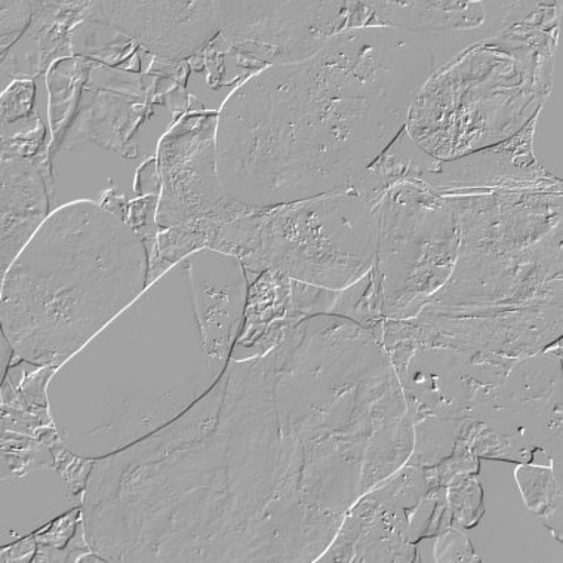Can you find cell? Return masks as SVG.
<instances>
[{
  "label": "cell",
  "mask_w": 563,
  "mask_h": 563,
  "mask_svg": "<svg viewBox=\"0 0 563 563\" xmlns=\"http://www.w3.org/2000/svg\"><path fill=\"white\" fill-rule=\"evenodd\" d=\"M383 341L314 314L264 355L230 360L181 417L97 460L82 522L114 563H310L349 510L411 459Z\"/></svg>",
  "instance_id": "obj_1"
},
{
  "label": "cell",
  "mask_w": 563,
  "mask_h": 563,
  "mask_svg": "<svg viewBox=\"0 0 563 563\" xmlns=\"http://www.w3.org/2000/svg\"><path fill=\"white\" fill-rule=\"evenodd\" d=\"M438 45L429 32L365 25L306 62L251 75L219 110L224 190L257 208L355 194L439 70Z\"/></svg>",
  "instance_id": "obj_2"
},
{
  "label": "cell",
  "mask_w": 563,
  "mask_h": 563,
  "mask_svg": "<svg viewBox=\"0 0 563 563\" xmlns=\"http://www.w3.org/2000/svg\"><path fill=\"white\" fill-rule=\"evenodd\" d=\"M230 360L199 321L181 260L54 371L51 417L68 450L97 462L181 417Z\"/></svg>",
  "instance_id": "obj_3"
},
{
  "label": "cell",
  "mask_w": 563,
  "mask_h": 563,
  "mask_svg": "<svg viewBox=\"0 0 563 563\" xmlns=\"http://www.w3.org/2000/svg\"><path fill=\"white\" fill-rule=\"evenodd\" d=\"M441 195L459 217V254L412 318L418 340L507 360L562 340V185Z\"/></svg>",
  "instance_id": "obj_4"
},
{
  "label": "cell",
  "mask_w": 563,
  "mask_h": 563,
  "mask_svg": "<svg viewBox=\"0 0 563 563\" xmlns=\"http://www.w3.org/2000/svg\"><path fill=\"white\" fill-rule=\"evenodd\" d=\"M143 238L96 200L51 212L2 275L0 319L16 362L58 368L148 287Z\"/></svg>",
  "instance_id": "obj_5"
},
{
  "label": "cell",
  "mask_w": 563,
  "mask_h": 563,
  "mask_svg": "<svg viewBox=\"0 0 563 563\" xmlns=\"http://www.w3.org/2000/svg\"><path fill=\"white\" fill-rule=\"evenodd\" d=\"M375 205L347 191L276 207H250L224 225L211 250L241 260L249 276L272 271L341 291L373 271Z\"/></svg>",
  "instance_id": "obj_6"
},
{
  "label": "cell",
  "mask_w": 563,
  "mask_h": 563,
  "mask_svg": "<svg viewBox=\"0 0 563 563\" xmlns=\"http://www.w3.org/2000/svg\"><path fill=\"white\" fill-rule=\"evenodd\" d=\"M377 277L384 319L416 318L446 284L459 254V217L446 196L420 180L390 187L375 205Z\"/></svg>",
  "instance_id": "obj_7"
},
{
  "label": "cell",
  "mask_w": 563,
  "mask_h": 563,
  "mask_svg": "<svg viewBox=\"0 0 563 563\" xmlns=\"http://www.w3.org/2000/svg\"><path fill=\"white\" fill-rule=\"evenodd\" d=\"M217 122L219 112L186 114L162 136L151 284L187 255L211 250L221 229L250 208L230 198L220 180Z\"/></svg>",
  "instance_id": "obj_8"
},
{
  "label": "cell",
  "mask_w": 563,
  "mask_h": 563,
  "mask_svg": "<svg viewBox=\"0 0 563 563\" xmlns=\"http://www.w3.org/2000/svg\"><path fill=\"white\" fill-rule=\"evenodd\" d=\"M562 340L516 360L505 375L485 383L473 399L482 426L468 450L477 459L530 464L541 455L562 464Z\"/></svg>",
  "instance_id": "obj_9"
},
{
  "label": "cell",
  "mask_w": 563,
  "mask_h": 563,
  "mask_svg": "<svg viewBox=\"0 0 563 563\" xmlns=\"http://www.w3.org/2000/svg\"><path fill=\"white\" fill-rule=\"evenodd\" d=\"M93 463L68 450L55 426L34 437L2 432L0 548L80 509Z\"/></svg>",
  "instance_id": "obj_10"
},
{
  "label": "cell",
  "mask_w": 563,
  "mask_h": 563,
  "mask_svg": "<svg viewBox=\"0 0 563 563\" xmlns=\"http://www.w3.org/2000/svg\"><path fill=\"white\" fill-rule=\"evenodd\" d=\"M219 36L263 70L306 62L345 30L384 24L368 2H214Z\"/></svg>",
  "instance_id": "obj_11"
},
{
  "label": "cell",
  "mask_w": 563,
  "mask_h": 563,
  "mask_svg": "<svg viewBox=\"0 0 563 563\" xmlns=\"http://www.w3.org/2000/svg\"><path fill=\"white\" fill-rule=\"evenodd\" d=\"M429 488L424 468L405 464L349 510L318 562L416 561L411 523Z\"/></svg>",
  "instance_id": "obj_12"
},
{
  "label": "cell",
  "mask_w": 563,
  "mask_h": 563,
  "mask_svg": "<svg viewBox=\"0 0 563 563\" xmlns=\"http://www.w3.org/2000/svg\"><path fill=\"white\" fill-rule=\"evenodd\" d=\"M84 20L104 25L165 59L181 62L219 36L214 0L208 2H88Z\"/></svg>",
  "instance_id": "obj_13"
},
{
  "label": "cell",
  "mask_w": 563,
  "mask_h": 563,
  "mask_svg": "<svg viewBox=\"0 0 563 563\" xmlns=\"http://www.w3.org/2000/svg\"><path fill=\"white\" fill-rule=\"evenodd\" d=\"M539 117L532 119L522 131L503 141L452 161H439L422 175L426 183L439 194L479 189H507V187L556 186L554 175L537 161L534 143Z\"/></svg>",
  "instance_id": "obj_14"
},
{
  "label": "cell",
  "mask_w": 563,
  "mask_h": 563,
  "mask_svg": "<svg viewBox=\"0 0 563 563\" xmlns=\"http://www.w3.org/2000/svg\"><path fill=\"white\" fill-rule=\"evenodd\" d=\"M49 214L40 166L29 157L2 153V275Z\"/></svg>",
  "instance_id": "obj_15"
},
{
  "label": "cell",
  "mask_w": 563,
  "mask_h": 563,
  "mask_svg": "<svg viewBox=\"0 0 563 563\" xmlns=\"http://www.w3.org/2000/svg\"><path fill=\"white\" fill-rule=\"evenodd\" d=\"M249 284L245 322L233 349L234 361L264 355L279 343L289 327L296 325L287 319L291 306L289 277L266 271L249 276Z\"/></svg>",
  "instance_id": "obj_16"
},
{
  "label": "cell",
  "mask_w": 563,
  "mask_h": 563,
  "mask_svg": "<svg viewBox=\"0 0 563 563\" xmlns=\"http://www.w3.org/2000/svg\"><path fill=\"white\" fill-rule=\"evenodd\" d=\"M516 481L528 509L539 516V520L552 534H562V473L553 467L520 464Z\"/></svg>",
  "instance_id": "obj_17"
},
{
  "label": "cell",
  "mask_w": 563,
  "mask_h": 563,
  "mask_svg": "<svg viewBox=\"0 0 563 563\" xmlns=\"http://www.w3.org/2000/svg\"><path fill=\"white\" fill-rule=\"evenodd\" d=\"M446 498L452 511V519L459 520L467 528L475 527L479 522L481 516L484 514L479 479L468 475L452 482L446 486Z\"/></svg>",
  "instance_id": "obj_18"
},
{
  "label": "cell",
  "mask_w": 563,
  "mask_h": 563,
  "mask_svg": "<svg viewBox=\"0 0 563 563\" xmlns=\"http://www.w3.org/2000/svg\"><path fill=\"white\" fill-rule=\"evenodd\" d=\"M2 8V55L25 33L33 21V2L0 3Z\"/></svg>",
  "instance_id": "obj_19"
},
{
  "label": "cell",
  "mask_w": 563,
  "mask_h": 563,
  "mask_svg": "<svg viewBox=\"0 0 563 563\" xmlns=\"http://www.w3.org/2000/svg\"><path fill=\"white\" fill-rule=\"evenodd\" d=\"M434 561L437 562H481L476 558L471 540L463 532L448 528L439 534L434 544Z\"/></svg>",
  "instance_id": "obj_20"
},
{
  "label": "cell",
  "mask_w": 563,
  "mask_h": 563,
  "mask_svg": "<svg viewBox=\"0 0 563 563\" xmlns=\"http://www.w3.org/2000/svg\"><path fill=\"white\" fill-rule=\"evenodd\" d=\"M34 98V84L32 80H15L8 87L2 97V122L14 123L19 119L27 117L32 109Z\"/></svg>",
  "instance_id": "obj_21"
},
{
  "label": "cell",
  "mask_w": 563,
  "mask_h": 563,
  "mask_svg": "<svg viewBox=\"0 0 563 563\" xmlns=\"http://www.w3.org/2000/svg\"><path fill=\"white\" fill-rule=\"evenodd\" d=\"M15 360V352L7 340V336L2 334V341H0V362H2V379L5 378L8 369L11 368L12 362Z\"/></svg>",
  "instance_id": "obj_22"
}]
</instances>
